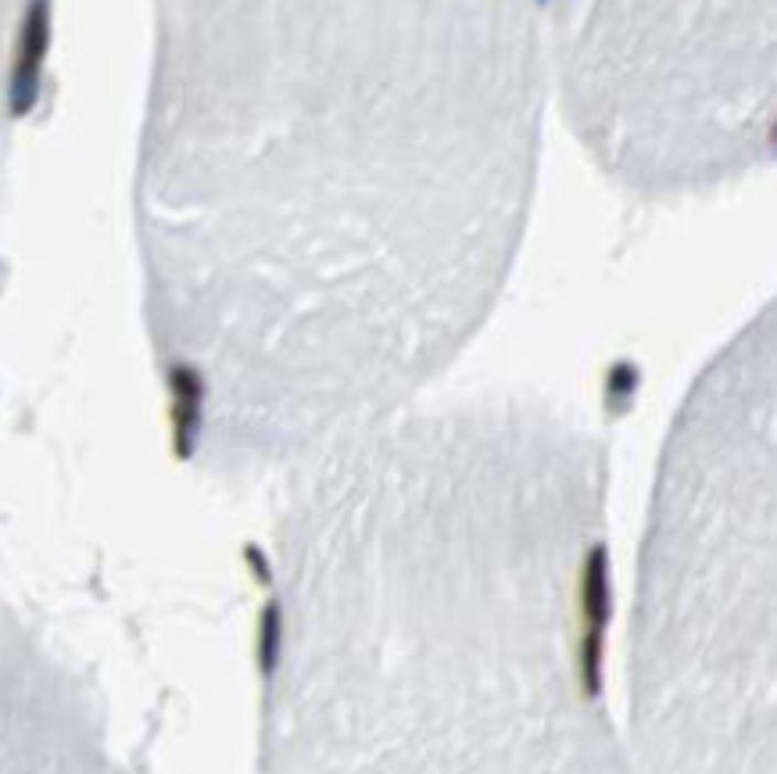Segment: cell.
Here are the masks:
<instances>
[{
    "mask_svg": "<svg viewBox=\"0 0 777 774\" xmlns=\"http://www.w3.org/2000/svg\"><path fill=\"white\" fill-rule=\"evenodd\" d=\"M47 47H51V0H29L25 22L19 33V54H14V72H11V111L14 115H25L36 105Z\"/></svg>",
    "mask_w": 777,
    "mask_h": 774,
    "instance_id": "1",
    "label": "cell"
}]
</instances>
